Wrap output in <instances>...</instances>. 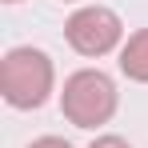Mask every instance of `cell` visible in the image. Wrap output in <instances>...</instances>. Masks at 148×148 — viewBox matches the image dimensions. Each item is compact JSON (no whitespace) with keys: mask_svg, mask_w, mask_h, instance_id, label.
I'll return each mask as SVG.
<instances>
[{"mask_svg":"<svg viewBox=\"0 0 148 148\" xmlns=\"http://www.w3.org/2000/svg\"><path fill=\"white\" fill-rule=\"evenodd\" d=\"M52 84H56V68H52V56L44 48L16 44V48L4 52V60H0V96L12 108H20V112L40 108L52 96Z\"/></svg>","mask_w":148,"mask_h":148,"instance_id":"1","label":"cell"},{"mask_svg":"<svg viewBox=\"0 0 148 148\" xmlns=\"http://www.w3.org/2000/svg\"><path fill=\"white\" fill-rule=\"evenodd\" d=\"M116 104H120V92H116V80L100 68H80L64 80V92H60V112L64 120L76 124V128H100L116 116Z\"/></svg>","mask_w":148,"mask_h":148,"instance_id":"2","label":"cell"},{"mask_svg":"<svg viewBox=\"0 0 148 148\" xmlns=\"http://www.w3.org/2000/svg\"><path fill=\"white\" fill-rule=\"evenodd\" d=\"M64 40L72 44V52L80 56H108L124 40V24L120 16L104 4H84L64 20Z\"/></svg>","mask_w":148,"mask_h":148,"instance_id":"3","label":"cell"},{"mask_svg":"<svg viewBox=\"0 0 148 148\" xmlns=\"http://www.w3.org/2000/svg\"><path fill=\"white\" fill-rule=\"evenodd\" d=\"M120 72L136 84H148V28H136L120 44Z\"/></svg>","mask_w":148,"mask_h":148,"instance_id":"4","label":"cell"},{"mask_svg":"<svg viewBox=\"0 0 148 148\" xmlns=\"http://www.w3.org/2000/svg\"><path fill=\"white\" fill-rule=\"evenodd\" d=\"M88 148H132V144H128L124 136H96Z\"/></svg>","mask_w":148,"mask_h":148,"instance_id":"5","label":"cell"},{"mask_svg":"<svg viewBox=\"0 0 148 148\" xmlns=\"http://www.w3.org/2000/svg\"><path fill=\"white\" fill-rule=\"evenodd\" d=\"M28 148H72L64 136H40V140H32Z\"/></svg>","mask_w":148,"mask_h":148,"instance_id":"6","label":"cell"},{"mask_svg":"<svg viewBox=\"0 0 148 148\" xmlns=\"http://www.w3.org/2000/svg\"><path fill=\"white\" fill-rule=\"evenodd\" d=\"M4 4H20V0H4Z\"/></svg>","mask_w":148,"mask_h":148,"instance_id":"7","label":"cell"}]
</instances>
